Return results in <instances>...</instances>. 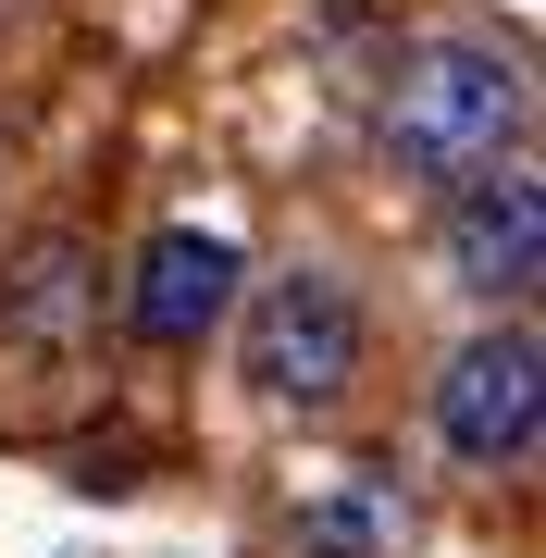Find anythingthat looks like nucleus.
<instances>
[{"label": "nucleus", "instance_id": "nucleus-7", "mask_svg": "<svg viewBox=\"0 0 546 558\" xmlns=\"http://www.w3.org/2000/svg\"><path fill=\"white\" fill-rule=\"evenodd\" d=\"M398 546H410V509L373 472H348V484H324L299 509V558H398Z\"/></svg>", "mask_w": 546, "mask_h": 558}, {"label": "nucleus", "instance_id": "nucleus-2", "mask_svg": "<svg viewBox=\"0 0 546 558\" xmlns=\"http://www.w3.org/2000/svg\"><path fill=\"white\" fill-rule=\"evenodd\" d=\"M236 373L262 385L274 410H336L348 398V373H361V299L324 274V260H299V274H274L262 299H248L236 323Z\"/></svg>", "mask_w": 546, "mask_h": 558}, {"label": "nucleus", "instance_id": "nucleus-5", "mask_svg": "<svg viewBox=\"0 0 546 558\" xmlns=\"http://www.w3.org/2000/svg\"><path fill=\"white\" fill-rule=\"evenodd\" d=\"M236 236H211V223H162V236L137 248V274H124V323H137V348H199L223 336V311H236Z\"/></svg>", "mask_w": 546, "mask_h": 558}, {"label": "nucleus", "instance_id": "nucleus-1", "mask_svg": "<svg viewBox=\"0 0 546 558\" xmlns=\"http://www.w3.org/2000/svg\"><path fill=\"white\" fill-rule=\"evenodd\" d=\"M522 137H534V75H522V50H497V38H423L385 75V100H373L385 174L447 186V199H460L472 174H497V161H522Z\"/></svg>", "mask_w": 546, "mask_h": 558}, {"label": "nucleus", "instance_id": "nucleus-3", "mask_svg": "<svg viewBox=\"0 0 546 558\" xmlns=\"http://www.w3.org/2000/svg\"><path fill=\"white\" fill-rule=\"evenodd\" d=\"M534 435H546V348H534V323L509 311V323H485V336L447 348V373H435V447L460 459V472H522Z\"/></svg>", "mask_w": 546, "mask_h": 558}, {"label": "nucleus", "instance_id": "nucleus-4", "mask_svg": "<svg viewBox=\"0 0 546 558\" xmlns=\"http://www.w3.org/2000/svg\"><path fill=\"white\" fill-rule=\"evenodd\" d=\"M435 260H447V286H460V299H485L497 323L522 311V299H534V274H546V186H534V161H497V174H472L460 199H447Z\"/></svg>", "mask_w": 546, "mask_h": 558}, {"label": "nucleus", "instance_id": "nucleus-6", "mask_svg": "<svg viewBox=\"0 0 546 558\" xmlns=\"http://www.w3.org/2000/svg\"><path fill=\"white\" fill-rule=\"evenodd\" d=\"M87 311H100V260H87V236L50 223V236L0 274V336H13V348H62Z\"/></svg>", "mask_w": 546, "mask_h": 558}]
</instances>
